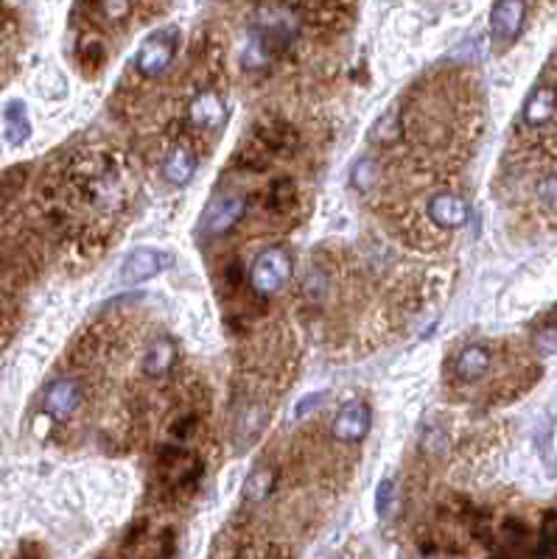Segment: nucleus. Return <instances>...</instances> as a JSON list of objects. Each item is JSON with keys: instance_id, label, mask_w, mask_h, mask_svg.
<instances>
[{"instance_id": "9d476101", "label": "nucleus", "mask_w": 557, "mask_h": 559, "mask_svg": "<svg viewBox=\"0 0 557 559\" xmlns=\"http://www.w3.org/2000/svg\"><path fill=\"white\" fill-rule=\"evenodd\" d=\"M82 406V386L70 378H62L57 383L48 386L45 392V415L54 420H67L74 417V411Z\"/></svg>"}, {"instance_id": "b1692460", "label": "nucleus", "mask_w": 557, "mask_h": 559, "mask_svg": "<svg viewBox=\"0 0 557 559\" xmlns=\"http://www.w3.org/2000/svg\"><path fill=\"white\" fill-rule=\"evenodd\" d=\"M538 197H541V202H544V205L557 207V177H549V179H544V182H541V188H538Z\"/></svg>"}, {"instance_id": "a878e982", "label": "nucleus", "mask_w": 557, "mask_h": 559, "mask_svg": "<svg viewBox=\"0 0 557 559\" xmlns=\"http://www.w3.org/2000/svg\"><path fill=\"white\" fill-rule=\"evenodd\" d=\"M538 347H541L544 353H554V350H557V328H549V330H544V333L538 336Z\"/></svg>"}, {"instance_id": "6e6552de", "label": "nucleus", "mask_w": 557, "mask_h": 559, "mask_svg": "<svg viewBox=\"0 0 557 559\" xmlns=\"http://www.w3.org/2000/svg\"><path fill=\"white\" fill-rule=\"evenodd\" d=\"M188 120H190V127H197L199 132H219L227 120V107L219 99V92H213V90L199 92L188 107Z\"/></svg>"}, {"instance_id": "4468645a", "label": "nucleus", "mask_w": 557, "mask_h": 559, "mask_svg": "<svg viewBox=\"0 0 557 559\" xmlns=\"http://www.w3.org/2000/svg\"><path fill=\"white\" fill-rule=\"evenodd\" d=\"M197 174V154H193L188 145H177V149L168 152L163 162V177L172 185H188Z\"/></svg>"}, {"instance_id": "2eb2a0df", "label": "nucleus", "mask_w": 557, "mask_h": 559, "mask_svg": "<svg viewBox=\"0 0 557 559\" xmlns=\"http://www.w3.org/2000/svg\"><path fill=\"white\" fill-rule=\"evenodd\" d=\"M491 353L484 350V347H465L463 353L456 355V361H454V372H456V378L459 380H465V383H473V380H479V378H484L488 375V370H491Z\"/></svg>"}, {"instance_id": "f8f14e48", "label": "nucleus", "mask_w": 557, "mask_h": 559, "mask_svg": "<svg viewBox=\"0 0 557 559\" xmlns=\"http://www.w3.org/2000/svg\"><path fill=\"white\" fill-rule=\"evenodd\" d=\"M557 112V90L544 84V87H535L529 92V99L524 104V124L538 129V127H546L552 115Z\"/></svg>"}, {"instance_id": "412c9836", "label": "nucleus", "mask_w": 557, "mask_h": 559, "mask_svg": "<svg viewBox=\"0 0 557 559\" xmlns=\"http://www.w3.org/2000/svg\"><path fill=\"white\" fill-rule=\"evenodd\" d=\"M79 65L84 70H99L104 65V48H102V42H84L79 48Z\"/></svg>"}, {"instance_id": "5701e85b", "label": "nucleus", "mask_w": 557, "mask_h": 559, "mask_svg": "<svg viewBox=\"0 0 557 559\" xmlns=\"http://www.w3.org/2000/svg\"><path fill=\"white\" fill-rule=\"evenodd\" d=\"M129 9H132L129 0H102V12H104V17L112 20V22L124 20V17L129 14Z\"/></svg>"}, {"instance_id": "f03ea898", "label": "nucleus", "mask_w": 557, "mask_h": 559, "mask_svg": "<svg viewBox=\"0 0 557 559\" xmlns=\"http://www.w3.org/2000/svg\"><path fill=\"white\" fill-rule=\"evenodd\" d=\"M292 277V255L283 247H270L258 252L250 266V285L258 297H272Z\"/></svg>"}, {"instance_id": "9b49d317", "label": "nucleus", "mask_w": 557, "mask_h": 559, "mask_svg": "<svg viewBox=\"0 0 557 559\" xmlns=\"http://www.w3.org/2000/svg\"><path fill=\"white\" fill-rule=\"evenodd\" d=\"M255 143H261L272 157H286L297 149V132L286 120H263L255 129Z\"/></svg>"}, {"instance_id": "cd10ccee", "label": "nucleus", "mask_w": 557, "mask_h": 559, "mask_svg": "<svg viewBox=\"0 0 557 559\" xmlns=\"http://www.w3.org/2000/svg\"><path fill=\"white\" fill-rule=\"evenodd\" d=\"M14 313L12 302L6 297H0V328H4V322H9V316Z\"/></svg>"}, {"instance_id": "393cba45", "label": "nucleus", "mask_w": 557, "mask_h": 559, "mask_svg": "<svg viewBox=\"0 0 557 559\" xmlns=\"http://www.w3.org/2000/svg\"><path fill=\"white\" fill-rule=\"evenodd\" d=\"M390 501H393V481H384L378 487V512L381 515L390 512Z\"/></svg>"}, {"instance_id": "7ed1b4c3", "label": "nucleus", "mask_w": 557, "mask_h": 559, "mask_svg": "<svg viewBox=\"0 0 557 559\" xmlns=\"http://www.w3.org/2000/svg\"><path fill=\"white\" fill-rule=\"evenodd\" d=\"M177 45H180V34L177 29H163L155 31L146 42L140 45V51L135 57V70L143 79H157L172 67L174 57H177Z\"/></svg>"}, {"instance_id": "f3484780", "label": "nucleus", "mask_w": 557, "mask_h": 559, "mask_svg": "<svg viewBox=\"0 0 557 559\" xmlns=\"http://www.w3.org/2000/svg\"><path fill=\"white\" fill-rule=\"evenodd\" d=\"M275 487V467L270 465H258L250 478H247V501H263L266 495H272Z\"/></svg>"}, {"instance_id": "a211bd4d", "label": "nucleus", "mask_w": 557, "mask_h": 559, "mask_svg": "<svg viewBox=\"0 0 557 559\" xmlns=\"http://www.w3.org/2000/svg\"><path fill=\"white\" fill-rule=\"evenodd\" d=\"M6 132L12 143H22L29 137V118H26V104L12 101L6 107Z\"/></svg>"}, {"instance_id": "423d86ee", "label": "nucleus", "mask_w": 557, "mask_h": 559, "mask_svg": "<svg viewBox=\"0 0 557 559\" xmlns=\"http://www.w3.org/2000/svg\"><path fill=\"white\" fill-rule=\"evenodd\" d=\"M526 4L524 0H496L491 12V31L499 45H513L524 29Z\"/></svg>"}, {"instance_id": "aec40b11", "label": "nucleus", "mask_w": 557, "mask_h": 559, "mask_svg": "<svg viewBox=\"0 0 557 559\" xmlns=\"http://www.w3.org/2000/svg\"><path fill=\"white\" fill-rule=\"evenodd\" d=\"M535 556H557V512H549L541 528L538 548L532 551Z\"/></svg>"}, {"instance_id": "bb28decb", "label": "nucleus", "mask_w": 557, "mask_h": 559, "mask_svg": "<svg viewBox=\"0 0 557 559\" xmlns=\"http://www.w3.org/2000/svg\"><path fill=\"white\" fill-rule=\"evenodd\" d=\"M320 400H323V395H308V397L300 403V408L295 411V417H297V420H300V417H305L308 411H314V403H320Z\"/></svg>"}, {"instance_id": "4be33fe9", "label": "nucleus", "mask_w": 557, "mask_h": 559, "mask_svg": "<svg viewBox=\"0 0 557 559\" xmlns=\"http://www.w3.org/2000/svg\"><path fill=\"white\" fill-rule=\"evenodd\" d=\"M376 179H378V165H376L373 160H361V162L356 165V171H353V182H356L358 188H370Z\"/></svg>"}, {"instance_id": "ddd939ff", "label": "nucleus", "mask_w": 557, "mask_h": 559, "mask_svg": "<svg viewBox=\"0 0 557 559\" xmlns=\"http://www.w3.org/2000/svg\"><path fill=\"white\" fill-rule=\"evenodd\" d=\"M174 363H177V345L172 338H155L146 355H143V372L149 378H163L174 370Z\"/></svg>"}, {"instance_id": "f257e3e1", "label": "nucleus", "mask_w": 557, "mask_h": 559, "mask_svg": "<svg viewBox=\"0 0 557 559\" xmlns=\"http://www.w3.org/2000/svg\"><path fill=\"white\" fill-rule=\"evenodd\" d=\"M295 34H297V17L286 4H263L258 9L255 29H252L255 37L252 48L261 51L263 59L280 57L295 42Z\"/></svg>"}, {"instance_id": "6ab92c4d", "label": "nucleus", "mask_w": 557, "mask_h": 559, "mask_svg": "<svg viewBox=\"0 0 557 559\" xmlns=\"http://www.w3.org/2000/svg\"><path fill=\"white\" fill-rule=\"evenodd\" d=\"M26 177H29V168L26 165L9 168V171L0 177V205H6V202H12L17 197L22 182H26Z\"/></svg>"}, {"instance_id": "39448f33", "label": "nucleus", "mask_w": 557, "mask_h": 559, "mask_svg": "<svg viewBox=\"0 0 557 559\" xmlns=\"http://www.w3.org/2000/svg\"><path fill=\"white\" fill-rule=\"evenodd\" d=\"M247 215V199L235 197V193H225V197H216L205 215H202V230L208 235H219V232H227L233 230L241 218Z\"/></svg>"}, {"instance_id": "1a4fd4ad", "label": "nucleus", "mask_w": 557, "mask_h": 559, "mask_svg": "<svg viewBox=\"0 0 557 559\" xmlns=\"http://www.w3.org/2000/svg\"><path fill=\"white\" fill-rule=\"evenodd\" d=\"M429 218L434 227L440 230H459L471 222V207L465 199H459L456 193H438L429 202Z\"/></svg>"}, {"instance_id": "0eeeda50", "label": "nucleus", "mask_w": 557, "mask_h": 559, "mask_svg": "<svg viewBox=\"0 0 557 559\" xmlns=\"http://www.w3.org/2000/svg\"><path fill=\"white\" fill-rule=\"evenodd\" d=\"M370 423H373V415H370V408L365 403H348L339 415L333 417V436H336V442H342V445H356L361 442L367 436L370 431Z\"/></svg>"}, {"instance_id": "dca6fc26", "label": "nucleus", "mask_w": 557, "mask_h": 559, "mask_svg": "<svg viewBox=\"0 0 557 559\" xmlns=\"http://www.w3.org/2000/svg\"><path fill=\"white\" fill-rule=\"evenodd\" d=\"M263 205L272 215H286L292 213L295 205H297V188L292 179H275L270 188H266V197H263Z\"/></svg>"}, {"instance_id": "20e7f679", "label": "nucleus", "mask_w": 557, "mask_h": 559, "mask_svg": "<svg viewBox=\"0 0 557 559\" xmlns=\"http://www.w3.org/2000/svg\"><path fill=\"white\" fill-rule=\"evenodd\" d=\"M168 266H174V255L157 252V249H135L124 260V266H120V283H127V285L146 283L157 277L160 272H165Z\"/></svg>"}]
</instances>
